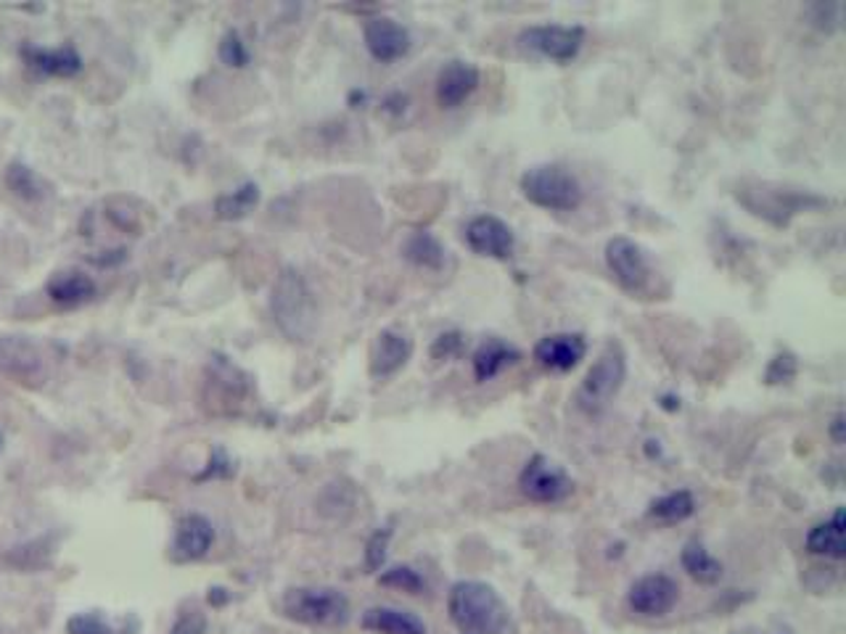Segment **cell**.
Segmentation results:
<instances>
[{"mask_svg":"<svg viewBox=\"0 0 846 634\" xmlns=\"http://www.w3.org/2000/svg\"><path fill=\"white\" fill-rule=\"evenodd\" d=\"M448 613L463 634H502L511 619L498 589L479 579H463L450 587Z\"/></svg>","mask_w":846,"mask_h":634,"instance_id":"cell-1","label":"cell"},{"mask_svg":"<svg viewBox=\"0 0 846 634\" xmlns=\"http://www.w3.org/2000/svg\"><path fill=\"white\" fill-rule=\"evenodd\" d=\"M270 313L278 331L294 344L313 339L317 328V302L310 283L294 268H283L270 291Z\"/></svg>","mask_w":846,"mask_h":634,"instance_id":"cell-2","label":"cell"},{"mask_svg":"<svg viewBox=\"0 0 846 634\" xmlns=\"http://www.w3.org/2000/svg\"><path fill=\"white\" fill-rule=\"evenodd\" d=\"M519 188L530 204L548 212H575L584 201L580 177L561 164H534L521 175Z\"/></svg>","mask_w":846,"mask_h":634,"instance_id":"cell-3","label":"cell"},{"mask_svg":"<svg viewBox=\"0 0 846 634\" xmlns=\"http://www.w3.org/2000/svg\"><path fill=\"white\" fill-rule=\"evenodd\" d=\"M625 378V349H622V344H616V341H609V344L603 347V352L598 354L593 367L588 371V376H584L580 389H577V408H580L584 415H601L622 391Z\"/></svg>","mask_w":846,"mask_h":634,"instance_id":"cell-4","label":"cell"},{"mask_svg":"<svg viewBox=\"0 0 846 634\" xmlns=\"http://www.w3.org/2000/svg\"><path fill=\"white\" fill-rule=\"evenodd\" d=\"M281 611L304 626H341L349 619V600L334 587H294L283 595Z\"/></svg>","mask_w":846,"mask_h":634,"instance_id":"cell-5","label":"cell"},{"mask_svg":"<svg viewBox=\"0 0 846 634\" xmlns=\"http://www.w3.org/2000/svg\"><path fill=\"white\" fill-rule=\"evenodd\" d=\"M738 199L752 209L756 218H765L773 225H788V220L797 218L799 212L828 204V199L810 193V190H767V186H760L756 190H741Z\"/></svg>","mask_w":846,"mask_h":634,"instance_id":"cell-6","label":"cell"},{"mask_svg":"<svg viewBox=\"0 0 846 634\" xmlns=\"http://www.w3.org/2000/svg\"><path fill=\"white\" fill-rule=\"evenodd\" d=\"M519 490L526 500L540 505L564 503L575 492V481L548 455H532L519 473Z\"/></svg>","mask_w":846,"mask_h":634,"instance_id":"cell-7","label":"cell"},{"mask_svg":"<svg viewBox=\"0 0 846 634\" xmlns=\"http://www.w3.org/2000/svg\"><path fill=\"white\" fill-rule=\"evenodd\" d=\"M519 46L530 54L551 61H571L584 46V30L580 24H537L519 35Z\"/></svg>","mask_w":846,"mask_h":634,"instance_id":"cell-8","label":"cell"},{"mask_svg":"<svg viewBox=\"0 0 846 634\" xmlns=\"http://www.w3.org/2000/svg\"><path fill=\"white\" fill-rule=\"evenodd\" d=\"M606 265L612 270L614 281L629 294H646L651 285L653 270L648 262L646 251L633 238L616 236L606 244Z\"/></svg>","mask_w":846,"mask_h":634,"instance_id":"cell-9","label":"cell"},{"mask_svg":"<svg viewBox=\"0 0 846 634\" xmlns=\"http://www.w3.org/2000/svg\"><path fill=\"white\" fill-rule=\"evenodd\" d=\"M680 600V585L667 574H646L633 582L627 592L629 611L646 619H661L672 613Z\"/></svg>","mask_w":846,"mask_h":634,"instance_id":"cell-10","label":"cell"},{"mask_svg":"<svg viewBox=\"0 0 846 634\" xmlns=\"http://www.w3.org/2000/svg\"><path fill=\"white\" fill-rule=\"evenodd\" d=\"M362 40H366L368 54L381 63L399 61L410 50L408 27L390 16H371L362 24Z\"/></svg>","mask_w":846,"mask_h":634,"instance_id":"cell-11","label":"cell"},{"mask_svg":"<svg viewBox=\"0 0 846 634\" xmlns=\"http://www.w3.org/2000/svg\"><path fill=\"white\" fill-rule=\"evenodd\" d=\"M466 244L479 257L511 259L513 249H517V236L508 227V222L495 218V214H479L466 225Z\"/></svg>","mask_w":846,"mask_h":634,"instance_id":"cell-12","label":"cell"},{"mask_svg":"<svg viewBox=\"0 0 846 634\" xmlns=\"http://www.w3.org/2000/svg\"><path fill=\"white\" fill-rule=\"evenodd\" d=\"M215 544V526L201 513H186L177 518L175 539L170 544V557L175 563H196L207 557Z\"/></svg>","mask_w":846,"mask_h":634,"instance_id":"cell-13","label":"cell"},{"mask_svg":"<svg viewBox=\"0 0 846 634\" xmlns=\"http://www.w3.org/2000/svg\"><path fill=\"white\" fill-rule=\"evenodd\" d=\"M588 354V341L582 333H551L534 344V360L553 373H569Z\"/></svg>","mask_w":846,"mask_h":634,"instance_id":"cell-14","label":"cell"},{"mask_svg":"<svg viewBox=\"0 0 846 634\" xmlns=\"http://www.w3.org/2000/svg\"><path fill=\"white\" fill-rule=\"evenodd\" d=\"M482 74L479 69L471 61L453 59L444 63L437 74V101L442 109H457L463 101H468L471 95L479 87Z\"/></svg>","mask_w":846,"mask_h":634,"instance_id":"cell-15","label":"cell"},{"mask_svg":"<svg viewBox=\"0 0 846 634\" xmlns=\"http://www.w3.org/2000/svg\"><path fill=\"white\" fill-rule=\"evenodd\" d=\"M19 56L22 61L27 63L30 69L35 72L46 74V78H78L82 72V56L78 54L74 46H61V48H43V46H32V43H24L19 48Z\"/></svg>","mask_w":846,"mask_h":634,"instance_id":"cell-16","label":"cell"},{"mask_svg":"<svg viewBox=\"0 0 846 634\" xmlns=\"http://www.w3.org/2000/svg\"><path fill=\"white\" fill-rule=\"evenodd\" d=\"M413 354V341L399 331H381L371 352V376L390 378L408 365Z\"/></svg>","mask_w":846,"mask_h":634,"instance_id":"cell-17","label":"cell"},{"mask_svg":"<svg viewBox=\"0 0 846 634\" xmlns=\"http://www.w3.org/2000/svg\"><path fill=\"white\" fill-rule=\"evenodd\" d=\"M519 363H521L519 349L508 344L506 339H498V336L482 341V344L476 347L474 360H471V365H474V378L479 380V384H487V380L498 378L502 371H508V367Z\"/></svg>","mask_w":846,"mask_h":634,"instance_id":"cell-18","label":"cell"},{"mask_svg":"<svg viewBox=\"0 0 846 634\" xmlns=\"http://www.w3.org/2000/svg\"><path fill=\"white\" fill-rule=\"evenodd\" d=\"M846 518L844 507H836L828 521H820L807 531L804 548L810 555L831 557V561H844L846 557Z\"/></svg>","mask_w":846,"mask_h":634,"instance_id":"cell-19","label":"cell"},{"mask_svg":"<svg viewBox=\"0 0 846 634\" xmlns=\"http://www.w3.org/2000/svg\"><path fill=\"white\" fill-rule=\"evenodd\" d=\"M46 294L48 300L59 304V307L74 309L93 300L95 283L91 275H85V272L63 270V272H56V275L46 283Z\"/></svg>","mask_w":846,"mask_h":634,"instance_id":"cell-20","label":"cell"},{"mask_svg":"<svg viewBox=\"0 0 846 634\" xmlns=\"http://www.w3.org/2000/svg\"><path fill=\"white\" fill-rule=\"evenodd\" d=\"M360 626L373 634H426V624L416 613L386 606L368 608V611L362 613Z\"/></svg>","mask_w":846,"mask_h":634,"instance_id":"cell-21","label":"cell"},{"mask_svg":"<svg viewBox=\"0 0 846 634\" xmlns=\"http://www.w3.org/2000/svg\"><path fill=\"white\" fill-rule=\"evenodd\" d=\"M40 352L27 339H19V336L0 339V371L16 378H32L40 373Z\"/></svg>","mask_w":846,"mask_h":634,"instance_id":"cell-22","label":"cell"},{"mask_svg":"<svg viewBox=\"0 0 846 634\" xmlns=\"http://www.w3.org/2000/svg\"><path fill=\"white\" fill-rule=\"evenodd\" d=\"M680 563H683L685 574H688L693 582H698V585H720L725 576L722 563L717 561L698 539H691V542L685 544L683 553H680Z\"/></svg>","mask_w":846,"mask_h":634,"instance_id":"cell-23","label":"cell"},{"mask_svg":"<svg viewBox=\"0 0 846 634\" xmlns=\"http://www.w3.org/2000/svg\"><path fill=\"white\" fill-rule=\"evenodd\" d=\"M403 254L408 262L416 265V268L424 270H442L444 259H448V251H444L442 240H439L434 233L429 231H416L405 238L403 244Z\"/></svg>","mask_w":846,"mask_h":634,"instance_id":"cell-24","label":"cell"},{"mask_svg":"<svg viewBox=\"0 0 846 634\" xmlns=\"http://www.w3.org/2000/svg\"><path fill=\"white\" fill-rule=\"evenodd\" d=\"M696 513V497L688 490H674L670 494H661L648 505V516L659 524H683Z\"/></svg>","mask_w":846,"mask_h":634,"instance_id":"cell-25","label":"cell"},{"mask_svg":"<svg viewBox=\"0 0 846 634\" xmlns=\"http://www.w3.org/2000/svg\"><path fill=\"white\" fill-rule=\"evenodd\" d=\"M5 186H9L11 193L19 196L22 201H30V204L43 201L48 196V183L24 162H11L5 167Z\"/></svg>","mask_w":846,"mask_h":634,"instance_id":"cell-26","label":"cell"},{"mask_svg":"<svg viewBox=\"0 0 846 634\" xmlns=\"http://www.w3.org/2000/svg\"><path fill=\"white\" fill-rule=\"evenodd\" d=\"M257 204H259V186L250 180L244 183V186L231 190V193L218 196V199H215V214H218V220H225V222L244 220Z\"/></svg>","mask_w":846,"mask_h":634,"instance_id":"cell-27","label":"cell"},{"mask_svg":"<svg viewBox=\"0 0 846 634\" xmlns=\"http://www.w3.org/2000/svg\"><path fill=\"white\" fill-rule=\"evenodd\" d=\"M379 585L381 587L399 589V592H408V595H421L424 589H426L424 576L418 574L416 568H410V566H392V568H386L384 574L379 576Z\"/></svg>","mask_w":846,"mask_h":634,"instance_id":"cell-28","label":"cell"},{"mask_svg":"<svg viewBox=\"0 0 846 634\" xmlns=\"http://www.w3.org/2000/svg\"><path fill=\"white\" fill-rule=\"evenodd\" d=\"M67 634H119L117 626L112 624L104 613L98 611H82L69 617Z\"/></svg>","mask_w":846,"mask_h":634,"instance_id":"cell-29","label":"cell"},{"mask_svg":"<svg viewBox=\"0 0 846 634\" xmlns=\"http://www.w3.org/2000/svg\"><path fill=\"white\" fill-rule=\"evenodd\" d=\"M218 54H220V61L225 63V67H233V69H244L252 59L250 48H246L244 37L239 35V30H228L225 35H222Z\"/></svg>","mask_w":846,"mask_h":634,"instance_id":"cell-30","label":"cell"},{"mask_svg":"<svg viewBox=\"0 0 846 634\" xmlns=\"http://www.w3.org/2000/svg\"><path fill=\"white\" fill-rule=\"evenodd\" d=\"M799 373V360L797 354L791 352H778L773 360H769L767 371H765V384L767 386H780V384H791Z\"/></svg>","mask_w":846,"mask_h":634,"instance_id":"cell-31","label":"cell"},{"mask_svg":"<svg viewBox=\"0 0 846 634\" xmlns=\"http://www.w3.org/2000/svg\"><path fill=\"white\" fill-rule=\"evenodd\" d=\"M390 542H392V526H381L371 535V539L366 542V568L371 571H381L386 563V553H390Z\"/></svg>","mask_w":846,"mask_h":634,"instance_id":"cell-32","label":"cell"},{"mask_svg":"<svg viewBox=\"0 0 846 634\" xmlns=\"http://www.w3.org/2000/svg\"><path fill=\"white\" fill-rule=\"evenodd\" d=\"M463 352V333L461 331H444L439 333L431 344V357L437 363H444V360H453Z\"/></svg>","mask_w":846,"mask_h":634,"instance_id":"cell-33","label":"cell"},{"mask_svg":"<svg viewBox=\"0 0 846 634\" xmlns=\"http://www.w3.org/2000/svg\"><path fill=\"white\" fill-rule=\"evenodd\" d=\"M233 471H235V466H233V460L228 458L225 449H215L212 458H209V462H207V468L199 476H194V481L228 479V476H233Z\"/></svg>","mask_w":846,"mask_h":634,"instance_id":"cell-34","label":"cell"},{"mask_svg":"<svg viewBox=\"0 0 846 634\" xmlns=\"http://www.w3.org/2000/svg\"><path fill=\"white\" fill-rule=\"evenodd\" d=\"M812 24L825 32H833L842 24V3H818L812 5Z\"/></svg>","mask_w":846,"mask_h":634,"instance_id":"cell-35","label":"cell"},{"mask_svg":"<svg viewBox=\"0 0 846 634\" xmlns=\"http://www.w3.org/2000/svg\"><path fill=\"white\" fill-rule=\"evenodd\" d=\"M170 634H207V617L199 611H186L170 626Z\"/></svg>","mask_w":846,"mask_h":634,"instance_id":"cell-36","label":"cell"},{"mask_svg":"<svg viewBox=\"0 0 846 634\" xmlns=\"http://www.w3.org/2000/svg\"><path fill=\"white\" fill-rule=\"evenodd\" d=\"M828 436L833 439V444H838V447H842V444L846 442V418H844V412H836V415H833V421H831V426H828Z\"/></svg>","mask_w":846,"mask_h":634,"instance_id":"cell-37","label":"cell"},{"mask_svg":"<svg viewBox=\"0 0 846 634\" xmlns=\"http://www.w3.org/2000/svg\"><path fill=\"white\" fill-rule=\"evenodd\" d=\"M405 106H408V95L403 93H392L384 98V109L386 111H394V114H403Z\"/></svg>","mask_w":846,"mask_h":634,"instance_id":"cell-38","label":"cell"},{"mask_svg":"<svg viewBox=\"0 0 846 634\" xmlns=\"http://www.w3.org/2000/svg\"><path fill=\"white\" fill-rule=\"evenodd\" d=\"M228 598H231V595H228V589H222V587H212V589H209V606H225V602H228Z\"/></svg>","mask_w":846,"mask_h":634,"instance_id":"cell-39","label":"cell"},{"mask_svg":"<svg viewBox=\"0 0 846 634\" xmlns=\"http://www.w3.org/2000/svg\"><path fill=\"white\" fill-rule=\"evenodd\" d=\"M366 101H368V93L366 91H352V93H349V106H355V109H358L360 104H366Z\"/></svg>","mask_w":846,"mask_h":634,"instance_id":"cell-40","label":"cell"},{"mask_svg":"<svg viewBox=\"0 0 846 634\" xmlns=\"http://www.w3.org/2000/svg\"><path fill=\"white\" fill-rule=\"evenodd\" d=\"M661 408H664V410H680V404H674V397H661Z\"/></svg>","mask_w":846,"mask_h":634,"instance_id":"cell-41","label":"cell"},{"mask_svg":"<svg viewBox=\"0 0 846 634\" xmlns=\"http://www.w3.org/2000/svg\"><path fill=\"white\" fill-rule=\"evenodd\" d=\"M0 449H3V434H0Z\"/></svg>","mask_w":846,"mask_h":634,"instance_id":"cell-42","label":"cell"}]
</instances>
